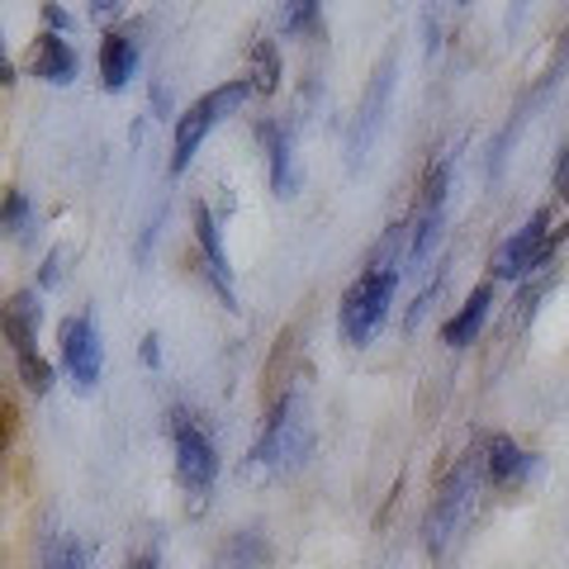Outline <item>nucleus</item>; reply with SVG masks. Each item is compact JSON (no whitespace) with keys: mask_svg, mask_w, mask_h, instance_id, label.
<instances>
[{"mask_svg":"<svg viewBox=\"0 0 569 569\" xmlns=\"http://www.w3.org/2000/svg\"><path fill=\"white\" fill-rule=\"evenodd\" d=\"M485 470H489V485H512V479L527 470V456L512 447L508 437H493L485 447Z\"/></svg>","mask_w":569,"mask_h":569,"instance_id":"2eb2a0df","label":"nucleus"},{"mask_svg":"<svg viewBox=\"0 0 569 569\" xmlns=\"http://www.w3.org/2000/svg\"><path fill=\"white\" fill-rule=\"evenodd\" d=\"M39 318H43V309L33 305V295H14V299H10L6 328H10L14 356H20V351H33V337H39Z\"/></svg>","mask_w":569,"mask_h":569,"instance_id":"4468645a","label":"nucleus"},{"mask_svg":"<svg viewBox=\"0 0 569 569\" xmlns=\"http://www.w3.org/2000/svg\"><path fill=\"white\" fill-rule=\"evenodd\" d=\"M142 361H148V366L162 361V347H157V337H142Z\"/></svg>","mask_w":569,"mask_h":569,"instance_id":"412c9836","label":"nucleus"},{"mask_svg":"<svg viewBox=\"0 0 569 569\" xmlns=\"http://www.w3.org/2000/svg\"><path fill=\"white\" fill-rule=\"evenodd\" d=\"M261 142H266V157H271V186L280 200H290L295 186H299V171H295V142L280 123H261Z\"/></svg>","mask_w":569,"mask_h":569,"instance_id":"1a4fd4ad","label":"nucleus"},{"mask_svg":"<svg viewBox=\"0 0 569 569\" xmlns=\"http://www.w3.org/2000/svg\"><path fill=\"white\" fill-rule=\"evenodd\" d=\"M485 485H489L485 451L470 456V460H460L456 475L447 479V485H441L432 512H427V546H432V550H447V546L460 537V531L470 527L479 498H485Z\"/></svg>","mask_w":569,"mask_h":569,"instance_id":"f257e3e1","label":"nucleus"},{"mask_svg":"<svg viewBox=\"0 0 569 569\" xmlns=\"http://www.w3.org/2000/svg\"><path fill=\"white\" fill-rule=\"evenodd\" d=\"M194 228H200V247H204V261H209V276L219 284V295L228 299V309H238V295H233V276H228V257H223V242H219V223L213 213L200 204L194 209Z\"/></svg>","mask_w":569,"mask_h":569,"instance_id":"f8f14e48","label":"nucleus"},{"mask_svg":"<svg viewBox=\"0 0 569 569\" xmlns=\"http://www.w3.org/2000/svg\"><path fill=\"white\" fill-rule=\"evenodd\" d=\"M33 77H43L52 86H67L77 77V48H71L62 33H43L39 48H33Z\"/></svg>","mask_w":569,"mask_h":569,"instance_id":"9b49d317","label":"nucleus"},{"mask_svg":"<svg viewBox=\"0 0 569 569\" xmlns=\"http://www.w3.org/2000/svg\"><path fill=\"white\" fill-rule=\"evenodd\" d=\"M565 152H569V148H565Z\"/></svg>","mask_w":569,"mask_h":569,"instance_id":"4be33fe9","label":"nucleus"},{"mask_svg":"<svg viewBox=\"0 0 569 569\" xmlns=\"http://www.w3.org/2000/svg\"><path fill=\"white\" fill-rule=\"evenodd\" d=\"M100 332H96V323L91 318H67L62 323V366H67V376H71V385L81 389V395H91L96 389V380H100Z\"/></svg>","mask_w":569,"mask_h":569,"instance_id":"39448f33","label":"nucleus"},{"mask_svg":"<svg viewBox=\"0 0 569 569\" xmlns=\"http://www.w3.org/2000/svg\"><path fill=\"white\" fill-rule=\"evenodd\" d=\"M176 470L190 489H209L219 475V456H213L209 437L194 422H186V413H176Z\"/></svg>","mask_w":569,"mask_h":569,"instance_id":"6e6552de","label":"nucleus"},{"mask_svg":"<svg viewBox=\"0 0 569 569\" xmlns=\"http://www.w3.org/2000/svg\"><path fill=\"white\" fill-rule=\"evenodd\" d=\"M20 370H24V385L33 389V395H48L52 389V366L39 351H20Z\"/></svg>","mask_w":569,"mask_h":569,"instance_id":"f3484780","label":"nucleus"},{"mask_svg":"<svg viewBox=\"0 0 569 569\" xmlns=\"http://www.w3.org/2000/svg\"><path fill=\"white\" fill-rule=\"evenodd\" d=\"M276 86H280V58H276V48L271 43H257L252 48V91L271 96Z\"/></svg>","mask_w":569,"mask_h":569,"instance_id":"dca6fc26","label":"nucleus"},{"mask_svg":"<svg viewBox=\"0 0 569 569\" xmlns=\"http://www.w3.org/2000/svg\"><path fill=\"white\" fill-rule=\"evenodd\" d=\"M48 569H86V550L81 541H71V537H58L48 546Z\"/></svg>","mask_w":569,"mask_h":569,"instance_id":"a211bd4d","label":"nucleus"},{"mask_svg":"<svg viewBox=\"0 0 569 569\" xmlns=\"http://www.w3.org/2000/svg\"><path fill=\"white\" fill-rule=\"evenodd\" d=\"M395 284H399V271H366V276L347 290L342 318H337V323H342V337H347L351 347H366L370 332L385 323L389 299H395Z\"/></svg>","mask_w":569,"mask_h":569,"instance_id":"20e7f679","label":"nucleus"},{"mask_svg":"<svg viewBox=\"0 0 569 569\" xmlns=\"http://www.w3.org/2000/svg\"><path fill=\"white\" fill-rule=\"evenodd\" d=\"M546 228H550V213L541 209L537 219H531V223L522 228L518 238H508L503 247H498L493 276H503V280H518V276H527V271H537V266L550 257V242H556V238L546 233Z\"/></svg>","mask_w":569,"mask_h":569,"instance_id":"423d86ee","label":"nucleus"},{"mask_svg":"<svg viewBox=\"0 0 569 569\" xmlns=\"http://www.w3.org/2000/svg\"><path fill=\"white\" fill-rule=\"evenodd\" d=\"M309 413H305V399L299 395H284L280 403H276V413H271V422H266V432H261V441H257V466H266V470H290V466H299V460L309 456Z\"/></svg>","mask_w":569,"mask_h":569,"instance_id":"f03ea898","label":"nucleus"},{"mask_svg":"<svg viewBox=\"0 0 569 569\" xmlns=\"http://www.w3.org/2000/svg\"><path fill=\"white\" fill-rule=\"evenodd\" d=\"M133 71H138V43L129 39V33H104V43H100V81H104V91H123Z\"/></svg>","mask_w":569,"mask_h":569,"instance_id":"9d476101","label":"nucleus"},{"mask_svg":"<svg viewBox=\"0 0 569 569\" xmlns=\"http://www.w3.org/2000/svg\"><path fill=\"white\" fill-rule=\"evenodd\" d=\"M247 91H252V81H228V86H219V91H209L204 100H194L190 110L181 114V123H176V142H171V171L176 176L190 167V157L200 152V142L209 138L213 123L247 100Z\"/></svg>","mask_w":569,"mask_h":569,"instance_id":"7ed1b4c3","label":"nucleus"},{"mask_svg":"<svg viewBox=\"0 0 569 569\" xmlns=\"http://www.w3.org/2000/svg\"><path fill=\"white\" fill-rule=\"evenodd\" d=\"M313 6H295V10H284V29H309L313 24Z\"/></svg>","mask_w":569,"mask_h":569,"instance_id":"aec40b11","label":"nucleus"},{"mask_svg":"<svg viewBox=\"0 0 569 569\" xmlns=\"http://www.w3.org/2000/svg\"><path fill=\"white\" fill-rule=\"evenodd\" d=\"M489 305H493V284H479V290L466 299V305H460V313L451 318L447 323V342L451 347H470L475 337H479V328H485V318H489Z\"/></svg>","mask_w":569,"mask_h":569,"instance_id":"ddd939ff","label":"nucleus"},{"mask_svg":"<svg viewBox=\"0 0 569 569\" xmlns=\"http://www.w3.org/2000/svg\"><path fill=\"white\" fill-rule=\"evenodd\" d=\"M6 228H10L14 238H24V233H29V200H24L20 190H10V194H6Z\"/></svg>","mask_w":569,"mask_h":569,"instance_id":"6ab92c4d","label":"nucleus"},{"mask_svg":"<svg viewBox=\"0 0 569 569\" xmlns=\"http://www.w3.org/2000/svg\"><path fill=\"white\" fill-rule=\"evenodd\" d=\"M389 91H395V52H389L385 67L376 71V81H370V91H366V100H361V114H356V129H351V167H361V162H366L370 142H376L380 123H385Z\"/></svg>","mask_w":569,"mask_h":569,"instance_id":"0eeeda50","label":"nucleus"}]
</instances>
